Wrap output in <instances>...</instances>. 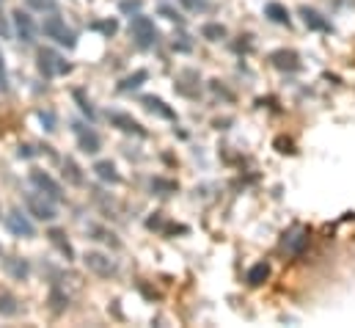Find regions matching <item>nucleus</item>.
<instances>
[{
	"mask_svg": "<svg viewBox=\"0 0 355 328\" xmlns=\"http://www.w3.org/2000/svg\"><path fill=\"white\" fill-rule=\"evenodd\" d=\"M130 33H132V39L138 42V47H152V44H157V28H155V22L149 19V17H144V14H135L132 17V22H130Z\"/></svg>",
	"mask_w": 355,
	"mask_h": 328,
	"instance_id": "1",
	"label": "nucleus"
},
{
	"mask_svg": "<svg viewBox=\"0 0 355 328\" xmlns=\"http://www.w3.org/2000/svg\"><path fill=\"white\" fill-rule=\"evenodd\" d=\"M42 31H44V36H47V39H55L58 44L75 47V33L67 28V22H64L58 14H53V11H50V17H44V22H42Z\"/></svg>",
	"mask_w": 355,
	"mask_h": 328,
	"instance_id": "2",
	"label": "nucleus"
},
{
	"mask_svg": "<svg viewBox=\"0 0 355 328\" xmlns=\"http://www.w3.org/2000/svg\"><path fill=\"white\" fill-rule=\"evenodd\" d=\"M72 67L64 61V56H58L55 50H39V72L44 78H58L67 75Z\"/></svg>",
	"mask_w": 355,
	"mask_h": 328,
	"instance_id": "3",
	"label": "nucleus"
},
{
	"mask_svg": "<svg viewBox=\"0 0 355 328\" xmlns=\"http://www.w3.org/2000/svg\"><path fill=\"white\" fill-rule=\"evenodd\" d=\"M25 204H28L31 215H36L39 221H53V218H55V204H53V199L44 196L42 190L28 193V196H25Z\"/></svg>",
	"mask_w": 355,
	"mask_h": 328,
	"instance_id": "4",
	"label": "nucleus"
},
{
	"mask_svg": "<svg viewBox=\"0 0 355 328\" xmlns=\"http://www.w3.org/2000/svg\"><path fill=\"white\" fill-rule=\"evenodd\" d=\"M11 19H14V31H17V36H19L25 44H31V42L36 39V22H33V17H31L28 11H22V8H14Z\"/></svg>",
	"mask_w": 355,
	"mask_h": 328,
	"instance_id": "5",
	"label": "nucleus"
},
{
	"mask_svg": "<svg viewBox=\"0 0 355 328\" xmlns=\"http://www.w3.org/2000/svg\"><path fill=\"white\" fill-rule=\"evenodd\" d=\"M31 182L36 185V190H42L44 196H50L53 202H61V199H64L61 185H58L50 174H44V171H31Z\"/></svg>",
	"mask_w": 355,
	"mask_h": 328,
	"instance_id": "6",
	"label": "nucleus"
},
{
	"mask_svg": "<svg viewBox=\"0 0 355 328\" xmlns=\"http://www.w3.org/2000/svg\"><path fill=\"white\" fill-rule=\"evenodd\" d=\"M83 262H86V268L94 270L96 276H110V273H116V262H113L110 256L99 254V251H89V254L83 256Z\"/></svg>",
	"mask_w": 355,
	"mask_h": 328,
	"instance_id": "7",
	"label": "nucleus"
},
{
	"mask_svg": "<svg viewBox=\"0 0 355 328\" xmlns=\"http://www.w3.org/2000/svg\"><path fill=\"white\" fill-rule=\"evenodd\" d=\"M6 227H8V232H14L17 238H33V235H36L33 224H31L19 210H11V213L6 215Z\"/></svg>",
	"mask_w": 355,
	"mask_h": 328,
	"instance_id": "8",
	"label": "nucleus"
},
{
	"mask_svg": "<svg viewBox=\"0 0 355 328\" xmlns=\"http://www.w3.org/2000/svg\"><path fill=\"white\" fill-rule=\"evenodd\" d=\"M75 133H78V141H80V149L83 152H99V136L94 133V130H86V127H80V124H75Z\"/></svg>",
	"mask_w": 355,
	"mask_h": 328,
	"instance_id": "9",
	"label": "nucleus"
},
{
	"mask_svg": "<svg viewBox=\"0 0 355 328\" xmlns=\"http://www.w3.org/2000/svg\"><path fill=\"white\" fill-rule=\"evenodd\" d=\"M110 122L119 127V130H124V133H135V136H144V127L132 119V116H127V113H110Z\"/></svg>",
	"mask_w": 355,
	"mask_h": 328,
	"instance_id": "10",
	"label": "nucleus"
},
{
	"mask_svg": "<svg viewBox=\"0 0 355 328\" xmlns=\"http://www.w3.org/2000/svg\"><path fill=\"white\" fill-rule=\"evenodd\" d=\"M94 174H96L102 182H113V185L121 179V177H119V171H116V165L110 163V161H99V163L94 165Z\"/></svg>",
	"mask_w": 355,
	"mask_h": 328,
	"instance_id": "11",
	"label": "nucleus"
},
{
	"mask_svg": "<svg viewBox=\"0 0 355 328\" xmlns=\"http://www.w3.org/2000/svg\"><path fill=\"white\" fill-rule=\"evenodd\" d=\"M272 64L278 69H297V56L286 53V50H278V53H272Z\"/></svg>",
	"mask_w": 355,
	"mask_h": 328,
	"instance_id": "12",
	"label": "nucleus"
},
{
	"mask_svg": "<svg viewBox=\"0 0 355 328\" xmlns=\"http://www.w3.org/2000/svg\"><path fill=\"white\" fill-rule=\"evenodd\" d=\"M265 14L272 19V22H281V25H289V11L281 6V3H267Z\"/></svg>",
	"mask_w": 355,
	"mask_h": 328,
	"instance_id": "13",
	"label": "nucleus"
},
{
	"mask_svg": "<svg viewBox=\"0 0 355 328\" xmlns=\"http://www.w3.org/2000/svg\"><path fill=\"white\" fill-rule=\"evenodd\" d=\"M267 276H270V265H267V262H259V265H254V268L248 270V284L259 287V284L267 281Z\"/></svg>",
	"mask_w": 355,
	"mask_h": 328,
	"instance_id": "14",
	"label": "nucleus"
},
{
	"mask_svg": "<svg viewBox=\"0 0 355 328\" xmlns=\"http://www.w3.org/2000/svg\"><path fill=\"white\" fill-rule=\"evenodd\" d=\"M17 312H19L17 298H14L11 293H0V315H3V318H14Z\"/></svg>",
	"mask_w": 355,
	"mask_h": 328,
	"instance_id": "15",
	"label": "nucleus"
},
{
	"mask_svg": "<svg viewBox=\"0 0 355 328\" xmlns=\"http://www.w3.org/2000/svg\"><path fill=\"white\" fill-rule=\"evenodd\" d=\"M300 14H303L306 25H309V28H314V31H325V28H328V22H325L314 8H300Z\"/></svg>",
	"mask_w": 355,
	"mask_h": 328,
	"instance_id": "16",
	"label": "nucleus"
},
{
	"mask_svg": "<svg viewBox=\"0 0 355 328\" xmlns=\"http://www.w3.org/2000/svg\"><path fill=\"white\" fill-rule=\"evenodd\" d=\"M201 33H204V39L218 42V39H223V36H226V28H223V25H218V22H209V25H204V28H201Z\"/></svg>",
	"mask_w": 355,
	"mask_h": 328,
	"instance_id": "17",
	"label": "nucleus"
},
{
	"mask_svg": "<svg viewBox=\"0 0 355 328\" xmlns=\"http://www.w3.org/2000/svg\"><path fill=\"white\" fill-rule=\"evenodd\" d=\"M144 105H146L149 110H157L160 116H168V119L174 116V113H171V110L163 105V99H157V97H144Z\"/></svg>",
	"mask_w": 355,
	"mask_h": 328,
	"instance_id": "18",
	"label": "nucleus"
},
{
	"mask_svg": "<svg viewBox=\"0 0 355 328\" xmlns=\"http://www.w3.org/2000/svg\"><path fill=\"white\" fill-rule=\"evenodd\" d=\"M6 268H8L17 279H25V276H28V265H25L22 259H6Z\"/></svg>",
	"mask_w": 355,
	"mask_h": 328,
	"instance_id": "19",
	"label": "nucleus"
},
{
	"mask_svg": "<svg viewBox=\"0 0 355 328\" xmlns=\"http://www.w3.org/2000/svg\"><path fill=\"white\" fill-rule=\"evenodd\" d=\"M28 6L31 8H36V11H55L58 8V0H28Z\"/></svg>",
	"mask_w": 355,
	"mask_h": 328,
	"instance_id": "20",
	"label": "nucleus"
},
{
	"mask_svg": "<svg viewBox=\"0 0 355 328\" xmlns=\"http://www.w3.org/2000/svg\"><path fill=\"white\" fill-rule=\"evenodd\" d=\"M50 238H53V243H55V246L61 248V251H64L67 256H72V246H69V243L64 240V235H61L58 229H53V232H50Z\"/></svg>",
	"mask_w": 355,
	"mask_h": 328,
	"instance_id": "21",
	"label": "nucleus"
},
{
	"mask_svg": "<svg viewBox=\"0 0 355 328\" xmlns=\"http://www.w3.org/2000/svg\"><path fill=\"white\" fill-rule=\"evenodd\" d=\"M64 168H67V174H69V179H72L75 185H80V182H83V177L78 174V165L72 163V161H67V165H64Z\"/></svg>",
	"mask_w": 355,
	"mask_h": 328,
	"instance_id": "22",
	"label": "nucleus"
},
{
	"mask_svg": "<svg viewBox=\"0 0 355 328\" xmlns=\"http://www.w3.org/2000/svg\"><path fill=\"white\" fill-rule=\"evenodd\" d=\"M141 81H146V72H138L135 78H127V81L121 83V88L127 91V88H135V85H141Z\"/></svg>",
	"mask_w": 355,
	"mask_h": 328,
	"instance_id": "23",
	"label": "nucleus"
},
{
	"mask_svg": "<svg viewBox=\"0 0 355 328\" xmlns=\"http://www.w3.org/2000/svg\"><path fill=\"white\" fill-rule=\"evenodd\" d=\"M0 91H8V75H6V61L0 53Z\"/></svg>",
	"mask_w": 355,
	"mask_h": 328,
	"instance_id": "24",
	"label": "nucleus"
},
{
	"mask_svg": "<svg viewBox=\"0 0 355 328\" xmlns=\"http://www.w3.org/2000/svg\"><path fill=\"white\" fill-rule=\"evenodd\" d=\"M39 119H42V124H47L44 130H55V116H53L50 110H47V113L42 110V113H39Z\"/></svg>",
	"mask_w": 355,
	"mask_h": 328,
	"instance_id": "25",
	"label": "nucleus"
},
{
	"mask_svg": "<svg viewBox=\"0 0 355 328\" xmlns=\"http://www.w3.org/2000/svg\"><path fill=\"white\" fill-rule=\"evenodd\" d=\"M184 6H190V8H201V11H207L209 8V3L207 0H182Z\"/></svg>",
	"mask_w": 355,
	"mask_h": 328,
	"instance_id": "26",
	"label": "nucleus"
},
{
	"mask_svg": "<svg viewBox=\"0 0 355 328\" xmlns=\"http://www.w3.org/2000/svg\"><path fill=\"white\" fill-rule=\"evenodd\" d=\"M152 188H157V190H174L177 185H174V182H163V179H155V182H152Z\"/></svg>",
	"mask_w": 355,
	"mask_h": 328,
	"instance_id": "27",
	"label": "nucleus"
}]
</instances>
